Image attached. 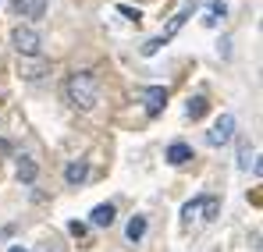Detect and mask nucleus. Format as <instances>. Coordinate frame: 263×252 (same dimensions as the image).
I'll return each mask as SVG.
<instances>
[{"instance_id": "obj_1", "label": "nucleus", "mask_w": 263, "mask_h": 252, "mask_svg": "<svg viewBox=\"0 0 263 252\" xmlns=\"http://www.w3.org/2000/svg\"><path fill=\"white\" fill-rule=\"evenodd\" d=\"M64 92H68V103L79 107V110H92L100 103V82H96L92 71H75L64 85Z\"/></svg>"}, {"instance_id": "obj_2", "label": "nucleus", "mask_w": 263, "mask_h": 252, "mask_svg": "<svg viewBox=\"0 0 263 252\" xmlns=\"http://www.w3.org/2000/svg\"><path fill=\"white\" fill-rule=\"evenodd\" d=\"M217 213H220V199L217 196H199V199L185 203L181 220H185V227H192V224H210V220H217Z\"/></svg>"}, {"instance_id": "obj_3", "label": "nucleus", "mask_w": 263, "mask_h": 252, "mask_svg": "<svg viewBox=\"0 0 263 252\" xmlns=\"http://www.w3.org/2000/svg\"><path fill=\"white\" fill-rule=\"evenodd\" d=\"M11 46H14L22 57H40V53H43V36H40L36 29H29V25H18V29L11 32Z\"/></svg>"}, {"instance_id": "obj_4", "label": "nucleus", "mask_w": 263, "mask_h": 252, "mask_svg": "<svg viewBox=\"0 0 263 252\" xmlns=\"http://www.w3.org/2000/svg\"><path fill=\"white\" fill-rule=\"evenodd\" d=\"M231 139H235V118H231V114H220L217 125L206 131V142H210V146H224V142H231Z\"/></svg>"}, {"instance_id": "obj_5", "label": "nucleus", "mask_w": 263, "mask_h": 252, "mask_svg": "<svg viewBox=\"0 0 263 252\" xmlns=\"http://www.w3.org/2000/svg\"><path fill=\"white\" fill-rule=\"evenodd\" d=\"M18 71H22V79H29V82H40L43 75H50V64H46L43 57H22Z\"/></svg>"}, {"instance_id": "obj_6", "label": "nucleus", "mask_w": 263, "mask_h": 252, "mask_svg": "<svg viewBox=\"0 0 263 252\" xmlns=\"http://www.w3.org/2000/svg\"><path fill=\"white\" fill-rule=\"evenodd\" d=\"M142 103H146V114L157 118L160 107L167 103V89H164V85H149V89H142Z\"/></svg>"}, {"instance_id": "obj_7", "label": "nucleus", "mask_w": 263, "mask_h": 252, "mask_svg": "<svg viewBox=\"0 0 263 252\" xmlns=\"http://www.w3.org/2000/svg\"><path fill=\"white\" fill-rule=\"evenodd\" d=\"M224 14H228V4H224V0H210L206 11H203V25H206V29H217Z\"/></svg>"}, {"instance_id": "obj_8", "label": "nucleus", "mask_w": 263, "mask_h": 252, "mask_svg": "<svg viewBox=\"0 0 263 252\" xmlns=\"http://www.w3.org/2000/svg\"><path fill=\"white\" fill-rule=\"evenodd\" d=\"M238 170H253L260 174V164H256V149L249 142H238Z\"/></svg>"}, {"instance_id": "obj_9", "label": "nucleus", "mask_w": 263, "mask_h": 252, "mask_svg": "<svg viewBox=\"0 0 263 252\" xmlns=\"http://www.w3.org/2000/svg\"><path fill=\"white\" fill-rule=\"evenodd\" d=\"M86 178H89V164L86 160H71V164L64 167V181H68V185H82Z\"/></svg>"}, {"instance_id": "obj_10", "label": "nucleus", "mask_w": 263, "mask_h": 252, "mask_svg": "<svg viewBox=\"0 0 263 252\" xmlns=\"http://www.w3.org/2000/svg\"><path fill=\"white\" fill-rule=\"evenodd\" d=\"M89 220H92L96 227H110V224H114V206H110V203H100V206H92Z\"/></svg>"}, {"instance_id": "obj_11", "label": "nucleus", "mask_w": 263, "mask_h": 252, "mask_svg": "<svg viewBox=\"0 0 263 252\" xmlns=\"http://www.w3.org/2000/svg\"><path fill=\"white\" fill-rule=\"evenodd\" d=\"M146 227H149V224H146V217H132L128 227H125V238H128L132 245H139V242L146 238Z\"/></svg>"}, {"instance_id": "obj_12", "label": "nucleus", "mask_w": 263, "mask_h": 252, "mask_svg": "<svg viewBox=\"0 0 263 252\" xmlns=\"http://www.w3.org/2000/svg\"><path fill=\"white\" fill-rule=\"evenodd\" d=\"M189 160H192V149H189L185 142H171V146H167V164L181 167V164H189Z\"/></svg>"}, {"instance_id": "obj_13", "label": "nucleus", "mask_w": 263, "mask_h": 252, "mask_svg": "<svg viewBox=\"0 0 263 252\" xmlns=\"http://www.w3.org/2000/svg\"><path fill=\"white\" fill-rule=\"evenodd\" d=\"M192 7H196V4H185V7H181V11H178V14H175V22H171V25H167V32H164V36H160V40L167 43V40H171V36H175L178 29H181V25H185V22H189V18H192Z\"/></svg>"}, {"instance_id": "obj_14", "label": "nucleus", "mask_w": 263, "mask_h": 252, "mask_svg": "<svg viewBox=\"0 0 263 252\" xmlns=\"http://www.w3.org/2000/svg\"><path fill=\"white\" fill-rule=\"evenodd\" d=\"M36 174H40V170H36V164H32L29 157H18V178H22L25 185H29V181H36Z\"/></svg>"}, {"instance_id": "obj_15", "label": "nucleus", "mask_w": 263, "mask_h": 252, "mask_svg": "<svg viewBox=\"0 0 263 252\" xmlns=\"http://www.w3.org/2000/svg\"><path fill=\"white\" fill-rule=\"evenodd\" d=\"M185 114H189L192 121H199V118L206 114V100H203V96H192V100H189V107H185Z\"/></svg>"}, {"instance_id": "obj_16", "label": "nucleus", "mask_w": 263, "mask_h": 252, "mask_svg": "<svg viewBox=\"0 0 263 252\" xmlns=\"http://www.w3.org/2000/svg\"><path fill=\"white\" fill-rule=\"evenodd\" d=\"M118 11H121L128 22H139V18H142V11H139V7H128V4H118Z\"/></svg>"}, {"instance_id": "obj_17", "label": "nucleus", "mask_w": 263, "mask_h": 252, "mask_svg": "<svg viewBox=\"0 0 263 252\" xmlns=\"http://www.w3.org/2000/svg\"><path fill=\"white\" fill-rule=\"evenodd\" d=\"M68 231H71L75 238H86V224H82V220H71V224H68Z\"/></svg>"}, {"instance_id": "obj_18", "label": "nucleus", "mask_w": 263, "mask_h": 252, "mask_svg": "<svg viewBox=\"0 0 263 252\" xmlns=\"http://www.w3.org/2000/svg\"><path fill=\"white\" fill-rule=\"evenodd\" d=\"M40 252H61V245H57V242H46V245H43Z\"/></svg>"}, {"instance_id": "obj_19", "label": "nucleus", "mask_w": 263, "mask_h": 252, "mask_svg": "<svg viewBox=\"0 0 263 252\" xmlns=\"http://www.w3.org/2000/svg\"><path fill=\"white\" fill-rule=\"evenodd\" d=\"M0 153H11V142L7 139H0Z\"/></svg>"}, {"instance_id": "obj_20", "label": "nucleus", "mask_w": 263, "mask_h": 252, "mask_svg": "<svg viewBox=\"0 0 263 252\" xmlns=\"http://www.w3.org/2000/svg\"><path fill=\"white\" fill-rule=\"evenodd\" d=\"M7 252H29V249H25V245L18 242V245H11V249H7Z\"/></svg>"}]
</instances>
